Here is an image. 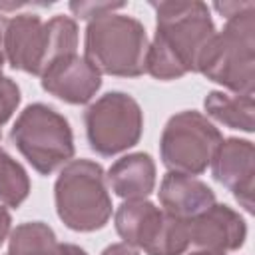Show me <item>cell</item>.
Masks as SVG:
<instances>
[{"instance_id":"1","label":"cell","mask_w":255,"mask_h":255,"mask_svg":"<svg viewBox=\"0 0 255 255\" xmlns=\"http://www.w3.org/2000/svg\"><path fill=\"white\" fill-rule=\"evenodd\" d=\"M155 38L147 48L145 72L157 80L181 78L197 70V60L215 34L203 2H155Z\"/></svg>"},{"instance_id":"2","label":"cell","mask_w":255,"mask_h":255,"mask_svg":"<svg viewBox=\"0 0 255 255\" xmlns=\"http://www.w3.org/2000/svg\"><path fill=\"white\" fill-rule=\"evenodd\" d=\"M197 70L213 82L253 96L255 84V6L227 18L221 32L203 48Z\"/></svg>"},{"instance_id":"3","label":"cell","mask_w":255,"mask_h":255,"mask_svg":"<svg viewBox=\"0 0 255 255\" xmlns=\"http://www.w3.org/2000/svg\"><path fill=\"white\" fill-rule=\"evenodd\" d=\"M147 36L143 26L124 14L96 18L86 30V60L112 76H139L145 72Z\"/></svg>"},{"instance_id":"4","label":"cell","mask_w":255,"mask_h":255,"mask_svg":"<svg viewBox=\"0 0 255 255\" xmlns=\"http://www.w3.org/2000/svg\"><path fill=\"white\" fill-rule=\"evenodd\" d=\"M56 207L60 219L74 231L104 227L112 215V201L102 167L88 159L68 163L56 181Z\"/></svg>"},{"instance_id":"5","label":"cell","mask_w":255,"mask_h":255,"mask_svg":"<svg viewBox=\"0 0 255 255\" xmlns=\"http://www.w3.org/2000/svg\"><path fill=\"white\" fill-rule=\"evenodd\" d=\"M14 145L44 175L74 155V135L70 124L44 104L28 106L16 120L12 133Z\"/></svg>"},{"instance_id":"6","label":"cell","mask_w":255,"mask_h":255,"mask_svg":"<svg viewBox=\"0 0 255 255\" xmlns=\"http://www.w3.org/2000/svg\"><path fill=\"white\" fill-rule=\"evenodd\" d=\"M116 229L128 245L147 255H181L189 245L187 221L173 217L145 199H128L116 213Z\"/></svg>"},{"instance_id":"7","label":"cell","mask_w":255,"mask_h":255,"mask_svg":"<svg viewBox=\"0 0 255 255\" xmlns=\"http://www.w3.org/2000/svg\"><path fill=\"white\" fill-rule=\"evenodd\" d=\"M223 137L219 129L197 112L175 114L161 133V159L169 171L195 175L213 159Z\"/></svg>"},{"instance_id":"8","label":"cell","mask_w":255,"mask_h":255,"mask_svg":"<svg viewBox=\"0 0 255 255\" xmlns=\"http://www.w3.org/2000/svg\"><path fill=\"white\" fill-rule=\"evenodd\" d=\"M84 120L90 145L102 155H114L135 145L143 128L137 102L122 92L102 96L88 108Z\"/></svg>"},{"instance_id":"9","label":"cell","mask_w":255,"mask_h":255,"mask_svg":"<svg viewBox=\"0 0 255 255\" xmlns=\"http://www.w3.org/2000/svg\"><path fill=\"white\" fill-rule=\"evenodd\" d=\"M4 52L12 68L42 76L50 66L48 30L38 14H18L8 20L4 32Z\"/></svg>"},{"instance_id":"10","label":"cell","mask_w":255,"mask_h":255,"mask_svg":"<svg viewBox=\"0 0 255 255\" xmlns=\"http://www.w3.org/2000/svg\"><path fill=\"white\" fill-rule=\"evenodd\" d=\"M213 177L233 191L235 199L253 211V177H255V147L247 139H225L217 147L213 159Z\"/></svg>"},{"instance_id":"11","label":"cell","mask_w":255,"mask_h":255,"mask_svg":"<svg viewBox=\"0 0 255 255\" xmlns=\"http://www.w3.org/2000/svg\"><path fill=\"white\" fill-rule=\"evenodd\" d=\"M102 84L100 72L76 54L62 56L42 74V88L68 104H86Z\"/></svg>"},{"instance_id":"12","label":"cell","mask_w":255,"mask_h":255,"mask_svg":"<svg viewBox=\"0 0 255 255\" xmlns=\"http://www.w3.org/2000/svg\"><path fill=\"white\" fill-rule=\"evenodd\" d=\"M189 243L205 249V251H233L243 245L245 239V223L227 205L213 203L203 213L187 219Z\"/></svg>"},{"instance_id":"13","label":"cell","mask_w":255,"mask_h":255,"mask_svg":"<svg viewBox=\"0 0 255 255\" xmlns=\"http://www.w3.org/2000/svg\"><path fill=\"white\" fill-rule=\"evenodd\" d=\"M159 203L165 213L187 221L209 209L215 203V195L193 175L169 171L159 185Z\"/></svg>"},{"instance_id":"14","label":"cell","mask_w":255,"mask_h":255,"mask_svg":"<svg viewBox=\"0 0 255 255\" xmlns=\"http://www.w3.org/2000/svg\"><path fill=\"white\" fill-rule=\"evenodd\" d=\"M108 181L120 197L143 199L153 189L155 165L147 153H131L110 167Z\"/></svg>"},{"instance_id":"15","label":"cell","mask_w":255,"mask_h":255,"mask_svg":"<svg viewBox=\"0 0 255 255\" xmlns=\"http://www.w3.org/2000/svg\"><path fill=\"white\" fill-rule=\"evenodd\" d=\"M6 255H86L76 245H60L54 231L40 223H24L12 231Z\"/></svg>"},{"instance_id":"16","label":"cell","mask_w":255,"mask_h":255,"mask_svg":"<svg viewBox=\"0 0 255 255\" xmlns=\"http://www.w3.org/2000/svg\"><path fill=\"white\" fill-rule=\"evenodd\" d=\"M205 112L213 120L243 131H253V96L249 94H223V92H211L205 98Z\"/></svg>"},{"instance_id":"17","label":"cell","mask_w":255,"mask_h":255,"mask_svg":"<svg viewBox=\"0 0 255 255\" xmlns=\"http://www.w3.org/2000/svg\"><path fill=\"white\" fill-rule=\"evenodd\" d=\"M30 191L26 171L6 151L0 149V201L8 207H18Z\"/></svg>"},{"instance_id":"18","label":"cell","mask_w":255,"mask_h":255,"mask_svg":"<svg viewBox=\"0 0 255 255\" xmlns=\"http://www.w3.org/2000/svg\"><path fill=\"white\" fill-rule=\"evenodd\" d=\"M20 104V90L10 78L0 76V128L10 120Z\"/></svg>"},{"instance_id":"19","label":"cell","mask_w":255,"mask_h":255,"mask_svg":"<svg viewBox=\"0 0 255 255\" xmlns=\"http://www.w3.org/2000/svg\"><path fill=\"white\" fill-rule=\"evenodd\" d=\"M122 6H124L122 2H72L70 10L82 20H96V18L114 14V10Z\"/></svg>"},{"instance_id":"20","label":"cell","mask_w":255,"mask_h":255,"mask_svg":"<svg viewBox=\"0 0 255 255\" xmlns=\"http://www.w3.org/2000/svg\"><path fill=\"white\" fill-rule=\"evenodd\" d=\"M255 2H217L215 4V10L219 14H223L225 18H231V16H237L249 8H253Z\"/></svg>"},{"instance_id":"21","label":"cell","mask_w":255,"mask_h":255,"mask_svg":"<svg viewBox=\"0 0 255 255\" xmlns=\"http://www.w3.org/2000/svg\"><path fill=\"white\" fill-rule=\"evenodd\" d=\"M102 255H137V253L128 243H116V245H110L108 249H104Z\"/></svg>"},{"instance_id":"22","label":"cell","mask_w":255,"mask_h":255,"mask_svg":"<svg viewBox=\"0 0 255 255\" xmlns=\"http://www.w3.org/2000/svg\"><path fill=\"white\" fill-rule=\"evenodd\" d=\"M10 223H12L10 213L6 211V207H0V245L4 243V239H6L8 231H10Z\"/></svg>"},{"instance_id":"23","label":"cell","mask_w":255,"mask_h":255,"mask_svg":"<svg viewBox=\"0 0 255 255\" xmlns=\"http://www.w3.org/2000/svg\"><path fill=\"white\" fill-rule=\"evenodd\" d=\"M6 24H8V20L0 12V74H2V66H4V32H6Z\"/></svg>"},{"instance_id":"24","label":"cell","mask_w":255,"mask_h":255,"mask_svg":"<svg viewBox=\"0 0 255 255\" xmlns=\"http://www.w3.org/2000/svg\"><path fill=\"white\" fill-rule=\"evenodd\" d=\"M191 255H225V253H217V251H197V253H191Z\"/></svg>"}]
</instances>
